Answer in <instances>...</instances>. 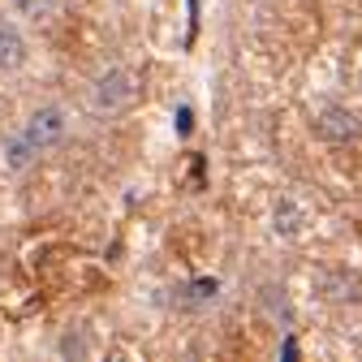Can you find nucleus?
Instances as JSON below:
<instances>
[{
	"mask_svg": "<svg viewBox=\"0 0 362 362\" xmlns=\"http://www.w3.org/2000/svg\"><path fill=\"white\" fill-rule=\"evenodd\" d=\"M281 354H285V358H298V341H293V337H285V345H281Z\"/></svg>",
	"mask_w": 362,
	"mask_h": 362,
	"instance_id": "nucleus-9",
	"label": "nucleus"
},
{
	"mask_svg": "<svg viewBox=\"0 0 362 362\" xmlns=\"http://www.w3.org/2000/svg\"><path fill=\"white\" fill-rule=\"evenodd\" d=\"M177 129H181V134H190V108H181V112H177Z\"/></svg>",
	"mask_w": 362,
	"mask_h": 362,
	"instance_id": "nucleus-8",
	"label": "nucleus"
},
{
	"mask_svg": "<svg viewBox=\"0 0 362 362\" xmlns=\"http://www.w3.org/2000/svg\"><path fill=\"white\" fill-rule=\"evenodd\" d=\"M358 86H362V74H358Z\"/></svg>",
	"mask_w": 362,
	"mask_h": 362,
	"instance_id": "nucleus-10",
	"label": "nucleus"
},
{
	"mask_svg": "<svg viewBox=\"0 0 362 362\" xmlns=\"http://www.w3.org/2000/svg\"><path fill=\"white\" fill-rule=\"evenodd\" d=\"M134 95H139V78H134V69L125 65H112L104 69L95 82H90V112L95 117H117L134 104Z\"/></svg>",
	"mask_w": 362,
	"mask_h": 362,
	"instance_id": "nucleus-1",
	"label": "nucleus"
},
{
	"mask_svg": "<svg viewBox=\"0 0 362 362\" xmlns=\"http://www.w3.org/2000/svg\"><path fill=\"white\" fill-rule=\"evenodd\" d=\"M57 9V0H18V13L30 18V22H43V18H52Z\"/></svg>",
	"mask_w": 362,
	"mask_h": 362,
	"instance_id": "nucleus-6",
	"label": "nucleus"
},
{
	"mask_svg": "<svg viewBox=\"0 0 362 362\" xmlns=\"http://www.w3.org/2000/svg\"><path fill=\"white\" fill-rule=\"evenodd\" d=\"M35 156H39V147H35V143L26 139L22 129H18V134H9V139H5V168H9V173H22V168H26V164H30Z\"/></svg>",
	"mask_w": 362,
	"mask_h": 362,
	"instance_id": "nucleus-5",
	"label": "nucleus"
},
{
	"mask_svg": "<svg viewBox=\"0 0 362 362\" xmlns=\"http://www.w3.org/2000/svg\"><path fill=\"white\" fill-rule=\"evenodd\" d=\"M315 134H320L324 143H349V139H358V117L341 104H328L315 117Z\"/></svg>",
	"mask_w": 362,
	"mask_h": 362,
	"instance_id": "nucleus-3",
	"label": "nucleus"
},
{
	"mask_svg": "<svg viewBox=\"0 0 362 362\" xmlns=\"http://www.w3.org/2000/svg\"><path fill=\"white\" fill-rule=\"evenodd\" d=\"M216 293H220V281H211V276H199L190 285V298H199V302H211Z\"/></svg>",
	"mask_w": 362,
	"mask_h": 362,
	"instance_id": "nucleus-7",
	"label": "nucleus"
},
{
	"mask_svg": "<svg viewBox=\"0 0 362 362\" xmlns=\"http://www.w3.org/2000/svg\"><path fill=\"white\" fill-rule=\"evenodd\" d=\"M26 35L18 30V22H0V74H13L26 61Z\"/></svg>",
	"mask_w": 362,
	"mask_h": 362,
	"instance_id": "nucleus-4",
	"label": "nucleus"
},
{
	"mask_svg": "<svg viewBox=\"0 0 362 362\" xmlns=\"http://www.w3.org/2000/svg\"><path fill=\"white\" fill-rule=\"evenodd\" d=\"M22 134H26L39 151H48V147H57L65 134H69V112H65L61 104H43V108H35V112L22 121Z\"/></svg>",
	"mask_w": 362,
	"mask_h": 362,
	"instance_id": "nucleus-2",
	"label": "nucleus"
}]
</instances>
